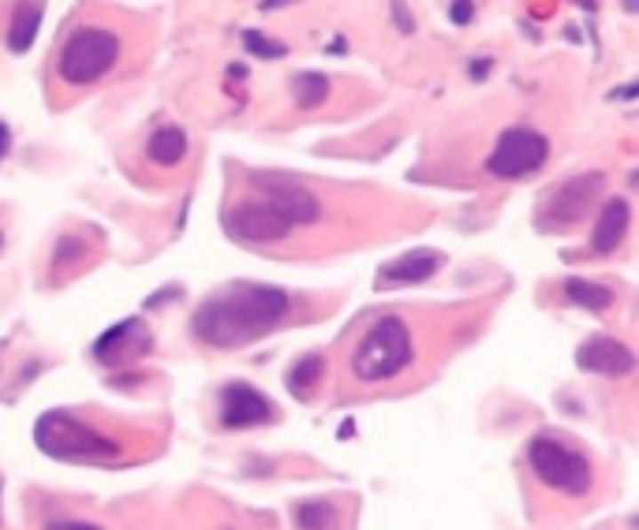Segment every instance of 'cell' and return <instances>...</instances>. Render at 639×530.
<instances>
[{
  "instance_id": "1",
  "label": "cell",
  "mask_w": 639,
  "mask_h": 530,
  "mask_svg": "<svg viewBox=\"0 0 639 530\" xmlns=\"http://www.w3.org/2000/svg\"><path fill=\"white\" fill-rule=\"evenodd\" d=\"M292 310V299L269 284H228L195 310V336L210 347H240L262 340Z\"/></svg>"
},
{
  "instance_id": "2",
  "label": "cell",
  "mask_w": 639,
  "mask_h": 530,
  "mask_svg": "<svg viewBox=\"0 0 639 530\" xmlns=\"http://www.w3.org/2000/svg\"><path fill=\"white\" fill-rule=\"evenodd\" d=\"M411 355H415V344H411L408 325L386 314L363 333L355 355H352V374L359 381H389L408 367Z\"/></svg>"
},
{
  "instance_id": "3",
  "label": "cell",
  "mask_w": 639,
  "mask_h": 530,
  "mask_svg": "<svg viewBox=\"0 0 639 530\" xmlns=\"http://www.w3.org/2000/svg\"><path fill=\"white\" fill-rule=\"evenodd\" d=\"M34 441L52 460H113L120 452L116 441H108L98 430H90L79 418L64 411H49L34 423Z\"/></svg>"
},
{
  "instance_id": "4",
  "label": "cell",
  "mask_w": 639,
  "mask_h": 530,
  "mask_svg": "<svg viewBox=\"0 0 639 530\" xmlns=\"http://www.w3.org/2000/svg\"><path fill=\"white\" fill-rule=\"evenodd\" d=\"M120 60V38L105 27H79L71 38L64 42L60 57H57V71L60 79L71 86H86L98 83L105 71H113V64Z\"/></svg>"
},
{
  "instance_id": "5",
  "label": "cell",
  "mask_w": 639,
  "mask_h": 530,
  "mask_svg": "<svg viewBox=\"0 0 639 530\" xmlns=\"http://www.w3.org/2000/svg\"><path fill=\"white\" fill-rule=\"evenodd\" d=\"M527 463H531L535 479L569 497H583L591 489V463L569 445H561L557 437H535L527 445Z\"/></svg>"
},
{
  "instance_id": "6",
  "label": "cell",
  "mask_w": 639,
  "mask_h": 530,
  "mask_svg": "<svg viewBox=\"0 0 639 530\" xmlns=\"http://www.w3.org/2000/svg\"><path fill=\"white\" fill-rule=\"evenodd\" d=\"M546 157H550V138L535 127H508L501 131V138L494 142V150L486 157V169L501 176V179H520V176H531L539 172Z\"/></svg>"
},
{
  "instance_id": "7",
  "label": "cell",
  "mask_w": 639,
  "mask_h": 530,
  "mask_svg": "<svg viewBox=\"0 0 639 530\" xmlns=\"http://www.w3.org/2000/svg\"><path fill=\"white\" fill-rule=\"evenodd\" d=\"M221 225L228 232V240L236 243H281L288 240V232H292V221L281 213V210H273L269 202H236L225 217H221Z\"/></svg>"
},
{
  "instance_id": "8",
  "label": "cell",
  "mask_w": 639,
  "mask_h": 530,
  "mask_svg": "<svg viewBox=\"0 0 639 530\" xmlns=\"http://www.w3.org/2000/svg\"><path fill=\"white\" fill-rule=\"evenodd\" d=\"M254 191H259L262 202H269L273 210H281L292 225H310V221H318V217H322L318 198L310 194L307 187L292 184V179L259 172V176H254Z\"/></svg>"
},
{
  "instance_id": "9",
  "label": "cell",
  "mask_w": 639,
  "mask_h": 530,
  "mask_svg": "<svg viewBox=\"0 0 639 530\" xmlns=\"http://www.w3.org/2000/svg\"><path fill=\"white\" fill-rule=\"evenodd\" d=\"M602 172H583V176H572L546 198V213H550V225L564 228V225H576L583 213L595 206V198L602 191Z\"/></svg>"
},
{
  "instance_id": "10",
  "label": "cell",
  "mask_w": 639,
  "mask_h": 530,
  "mask_svg": "<svg viewBox=\"0 0 639 530\" xmlns=\"http://www.w3.org/2000/svg\"><path fill=\"white\" fill-rule=\"evenodd\" d=\"M273 404L254 389L244 385V381H232V385L221 389V426L225 430H247V426H266L273 423Z\"/></svg>"
},
{
  "instance_id": "11",
  "label": "cell",
  "mask_w": 639,
  "mask_h": 530,
  "mask_svg": "<svg viewBox=\"0 0 639 530\" xmlns=\"http://www.w3.org/2000/svg\"><path fill=\"white\" fill-rule=\"evenodd\" d=\"M150 347H154L150 328H146L139 318H132V321H120V325L108 328V333H101V340L94 344V359L101 367H124V362L142 359Z\"/></svg>"
},
{
  "instance_id": "12",
  "label": "cell",
  "mask_w": 639,
  "mask_h": 530,
  "mask_svg": "<svg viewBox=\"0 0 639 530\" xmlns=\"http://www.w3.org/2000/svg\"><path fill=\"white\" fill-rule=\"evenodd\" d=\"M576 362L583 370L602 374V377H625L635 370V355L620 340H610V336H591L587 344H579Z\"/></svg>"
},
{
  "instance_id": "13",
  "label": "cell",
  "mask_w": 639,
  "mask_h": 530,
  "mask_svg": "<svg viewBox=\"0 0 639 530\" xmlns=\"http://www.w3.org/2000/svg\"><path fill=\"white\" fill-rule=\"evenodd\" d=\"M437 265H442V254H437V250H430V247L408 250V254H400V258H393L389 265H381V273H378V288L419 284V281L434 277Z\"/></svg>"
},
{
  "instance_id": "14",
  "label": "cell",
  "mask_w": 639,
  "mask_h": 530,
  "mask_svg": "<svg viewBox=\"0 0 639 530\" xmlns=\"http://www.w3.org/2000/svg\"><path fill=\"white\" fill-rule=\"evenodd\" d=\"M628 221H632V210H628L625 198H610V202L602 206L598 221H595V235H591L595 254H610V250H617L620 243H625Z\"/></svg>"
},
{
  "instance_id": "15",
  "label": "cell",
  "mask_w": 639,
  "mask_h": 530,
  "mask_svg": "<svg viewBox=\"0 0 639 530\" xmlns=\"http://www.w3.org/2000/svg\"><path fill=\"white\" fill-rule=\"evenodd\" d=\"M42 15H45L42 0H23V4L12 12V27H8V49L12 52H27L34 45L38 27H42Z\"/></svg>"
},
{
  "instance_id": "16",
  "label": "cell",
  "mask_w": 639,
  "mask_h": 530,
  "mask_svg": "<svg viewBox=\"0 0 639 530\" xmlns=\"http://www.w3.org/2000/svg\"><path fill=\"white\" fill-rule=\"evenodd\" d=\"M146 157H150L154 164H161V169H172V164H180L188 157V135H184V127H157V131L150 135V142H146Z\"/></svg>"
},
{
  "instance_id": "17",
  "label": "cell",
  "mask_w": 639,
  "mask_h": 530,
  "mask_svg": "<svg viewBox=\"0 0 639 530\" xmlns=\"http://www.w3.org/2000/svg\"><path fill=\"white\" fill-rule=\"evenodd\" d=\"M564 299H569L572 306H583V310H606V306H613V291L606 284L569 277L564 281Z\"/></svg>"
},
{
  "instance_id": "18",
  "label": "cell",
  "mask_w": 639,
  "mask_h": 530,
  "mask_svg": "<svg viewBox=\"0 0 639 530\" xmlns=\"http://www.w3.org/2000/svg\"><path fill=\"white\" fill-rule=\"evenodd\" d=\"M292 94H296L300 108H318V105L330 101L333 86H330V79H325L322 71H300V75L292 79Z\"/></svg>"
},
{
  "instance_id": "19",
  "label": "cell",
  "mask_w": 639,
  "mask_h": 530,
  "mask_svg": "<svg viewBox=\"0 0 639 530\" xmlns=\"http://www.w3.org/2000/svg\"><path fill=\"white\" fill-rule=\"evenodd\" d=\"M296 523H300V530H340V511L330 501L300 504L296 508Z\"/></svg>"
},
{
  "instance_id": "20",
  "label": "cell",
  "mask_w": 639,
  "mask_h": 530,
  "mask_svg": "<svg viewBox=\"0 0 639 530\" xmlns=\"http://www.w3.org/2000/svg\"><path fill=\"white\" fill-rule=\"evenodd\" d=\"M322 377V355H307V359H300L296 367H292V374H288V389L296 392V396H307L310 389H315V381Z\"/></svg>"
},
{
  "instance_id": "21",
  "label": "cell",
  "mask_w": 639,
  "mask_h": 530,
  "mask_svg": "<svg viewBox=\"0 0 639 530\" xmlns=\"http://www.w3.org/2000/svg\"><path fill=\"white\" fill-rule=\"evenodd\" d=\"M244 45H247L251 57H259V60H277V57H284V52H288L284 42H269L262 30H247V34H244Z\"/></svg>"
},
{
  "instance_id": "22",
  "label": "cell",
  "mask_w": 639,
  "mask_h": 530,
  "mask_svg": "<svg viewBox=\"0 0 639 530\" xmlns=\"http://www.w3.org/2000/svg\"><path fill=\"white\" fill-rule=\"evenodd\" d=\"M393 23L404 30V34H415V20H411V12L400 4V0H393Z\"/></svg>"
},
{
  "instance_id": "23",
  "label": "cell",
  "mask_w": 639,
  "mask_h": 530,
  "mask_svg": "<svg viewBox=\"0 0 639 530\" xmlns=\"http://www.w3.org/2000/svg\"><path fill=\"white\" fill-rule=\"evenodd\" d=\"M471 15H475L471 0H452V8H449V20H452V23H471Z\"/></svg>"
},
{
  "instance_id": "24",
  "label": "cell",
  "mask_w": 639,
  "mask_h": 530,
  "mask_svg": "<svg viewBox=\"0 0 639 530\" xmlns=\"http://www.w3.org/2000/svg\"><path fill=\"white\" fill-rule=\"evenodd\" d=\"M45 530H101L94 523H83V519H49Z\"/></svg>"
},
{
  "instance_id": "25",
  "label": "cell",
  "mask_w": 639,
  "mask_h": 530,
  "mask_svg": "<svg viewBox=\"0 0 639 530\" xmlns=\"http://www.w3.org/2000/svg\"><path fill=\"white\" fill-rule=\"evenodd\" d=\"M8 146H12V131H8V123H0V161H4Z\"/></svg>"
},
{
  "instance_id": "26",
  "label": "cell",
  "mask_w": 639,
  "mask_h": 530,
  "mask_svg": "<svg viewBox=\"0 0 639 530\" xmlns=\"http://www.w3.org/2000/svg\"><path fill=\"white\" fill-rule=\"evenodd\" d=\"M284 4H296V0H262V12H273V8H284Z\"/></svg>"
},
{
  "instance_id": "27",
  "label": "cell",
  "mask_w": 639,
  "mask_h": 530,
  "mask_svg": "<svg viewBox=\"0 0 639 530\" xmlns=\"http://www.w3.org/2000/svg\"><path fill=\"white\" fill-rule=\"evenodd\" d=\"M486 64H490V60H475V67H471V75H475V79H483V75H486Z\"/></svg>"
},
{
  "instance_id": "28",
  "label": "cell",
  "mask_w": 639,
  "mask_h": 530,
  "mask_svg": "<svg viewBox=\"0 0 639 530\" xmlns=\"http://www.w3.org/2000/svg\"><path fill=\"white\" fill-rule=\"evenodd\" d=\"M0 493H4V482H0Z\"/></svg>"
},
{
  "instance_id": "29",
  "label": "cell",
  "mask_w": 639,
  "mask_h": 530,
  "mask_svg": "<svg viewBox=\"0 0 639 530\" xmlns=\"http://www.w3.org/2000/svg\"><path fill=\"white\" fill-rule=\"evenodd\" d=\"M0 243H4V235H0Z\"/></svg>"
}]
</instances>
